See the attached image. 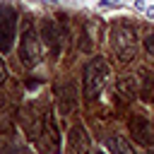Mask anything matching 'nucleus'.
<instances>
[{
	"label": "nucleus",
	"instance_id": "nucleus-1",
	"mask_svg": "<svg viewBox=\"0 0 154 154\" xmlns=\"http://www.w3.org/2000/svg\"><path fill=\"white\" fill-rule=\"evenodd\" d=\"M108 79V63L103 58H94L87 67H84V96L87 99H94L101 94L103 84Z\"/></svg>",
	"mask_w": 154,
	"mask_h": 154
},
{
	"label": "nucleus",
	"instance_id": "nucleus-2",
	"mask_svg": "<svg viewBox=\"0 0 154 154\" xmlns=\"http://www.w3.org/2000/svg\"><path fill=\"white\" fill-rule=\"evenodd\" d=\"M111 48L116 51V55L120 60H130L137 51V38L135 31L130 26H116L111 31Z\"/></svg>",
	"mask_w": 154,
	"mask_h": 154
},
{
	"label": "nucleus",
	"instance_id": "nucleus-3",
	"mask_svg": "<svg viewBox=\"0 0 154 154\" xmlns=\"http://www.w3.org/2000/svg\"><path fill=\"white\" fill-rule=\"evenodd\" d=\"M36 147L43 154H58V149H60V137H58V130H55V123H53L51 113L43 116V128L36 137Z\"/></svg>",
	"mask_w": 154,
	"mask_h": 154
},
{
	"label": "nucleus",
	"instance_id": "nucleus-4",
	"mask_svg": "<svg viewBox=\"0 0 154 154\" xmlns=\"http://www.w3.org/2000/svg\"><path fill=\"white\" fill-rule=\"evenodd\" d=\"M19 58L26 67H34L41 63V41L31 29H26L22 41H19Z\"/></svg>",
	"mask_w": 154,
	"mask_h": 154
},
{
	"label": "nucleus",
	"instance_id": "nucleus-5",
	"mask_svg": "<svg viewBox=\"0 0 154 154\" xmlns=\"http://www.w3.org/2000/svg\"><path fill=\"white\" fill-rule=\"evenodd\" d=\"M14 41V12L0 7V53H7Z\"/></svg>",
	"mask_w": 154,
	"mask_h": 154
},
{
	"label": "nucleus",
	"instance_id": "nucleus-6",
	"mask_svg": "<svg viewBox=\"0 0 154 154\" xmlns=\"http://www.w3.org/2000/svg\"><path fill=\"white\" fill-rule=\"evenodd\" d=\"M130 132H132V137L140 142V144H144V147H152L154 144V128L147 123V118L144 116H140V113H135L132 118H130Z\"/></svg>",
	"mask_w": 154,
	"mask_h": 154
},
{
	"label": "nucleus",
	"instance_id": "nucleus-7",
	"mask_svg": "<svg viewBox=\"0 0 154 154\" xmlns=\"http://www.w3.org/2000/svg\"><path fill=\"white\" fill-rule=\"evenodd\" d=\"M70 147H72L75 154H91L89 135L84 132L82 125H72V130H70Z\"/></svg>",
	"mask_w": 154,
	"mask_h": 154
},
{
	"label": "nucleus",
	"instance_id": "nucleus-8",
	"mask_svg": "<svg viewBox=\"0 0 154 154\" xmlns=\"http://www.w3.org/2000/svg\"><path fill=\"white\" fill-rule=\"evenodd\" d=\"M41 34L46 36V43L51 46V51L58 53V51H60V43H58V24H55L53 19H43V24H41Z\"/></svg>",
	"mask_w": 154,
	"mask_h": 154
},
{
	"label": "nucleus",
	"instance_id": "nucleus-9",
	"mask_svg": "<svg viewBox=\"0 0 154 154\" xmlns=\"http://www.w3.org/2000/svg\"><path fill=\"white\" fill-rule=\"evenodd\" d=\"M140 94L147 101H154V72L152 70H142V89Z\"/></svg>",
	"mask_w": 154,
	"mask_h": 154
},
{
	"label": "nucleus",
	"instance_id": "nucleus-10",
	"mask_svg": "<svg viewBox=\"0 0 154 154\" xmlns=\"http://www.w3.org/2000/svg\"><path fill=\"white\" fill-rule=\"evenodd\" d=\"M106 144H108V149H111L113 154H132V147H130L123 137H118V135L108 137V140H106Z\"/></svg>",
	"mask_w": 154,
	"mask_h": 154
},
{
	"label": "nucleus",
	"instance_id": "nucleus-11",
	"mask_svg": "<svg viewBox=\"0 0 154 154\" xmlns=\"http://www.w3.org/2000/svg\"><path fill=\"white\" fill-rule=\"evenodd\" d=\"M144 48L149 51V55H154V34H149V36L144 38Z\"/></svg>",
	"mask_w": 154,
	"mask_h": 154
},
{
	"label": "nucleus",
	"instance_id": "nucleus-12",
	"mask_svg": "<svg viewBox=\"0 0 154 154\" xmlns=\"http://www.w3.org/2000/svg\"><path fill=\"white\" fill-rule=\"evenodd\" d=\"M5 79V65H2V60H0V82Z\"/></svg>",
	"mask_w": 154,
	"mask_h": 154
},
{
	"label": "nucleus",
	"instance_id": "nucleus-13",
	"mask_svg": "<svg viewBox=\"0 0 154 154\" xmlns=\"http://www.w3.org/2000/svg\"><path fill=\"white\" fill-rule=\"evenodd\" d=\"M120 0H103V5H118Z\"/></svg>",
	"mask_w": 154,
	"mask_h": 154
},
{
	"label": "nucleus",
	"instance_id": "nucleus-14",
	"mask_svg": "<svg viewBox=\"0 0 154 154\" xmlns=\"http://www.w3.org/2000/svg\"><path fill=\"white\" fill-rule=\"evenodd\" d=\"M147 14H149V17L154 19V7H149V10H147Z\"/></svg>",
	"mask_w": 154,
	"mask_h": 154
},
{
	"label": "nucleus",
	"instance_id": "nucleus-15",
	"mask_svg": "<svg viewBox=\"0 0 154 154\" xmlns=\"http://www.w3.org/2000/svg\"><path fill=\"white\" fill-rule=\"evenodd\" d=\"M96 154H103V152H96Z\"/></svg>",
	"mask_w": 154,
	"mask_h": 154
}]
</instances>
